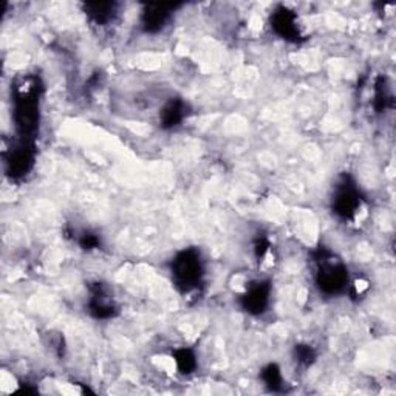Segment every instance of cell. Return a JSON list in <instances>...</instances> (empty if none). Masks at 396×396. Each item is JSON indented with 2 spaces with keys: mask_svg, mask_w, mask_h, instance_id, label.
<instances>
[{
  "mask_svg": "<svg viewBox=\"0 0 396 396\" xmlns=\"http://www.w3.org/2000/svg\"><path fill=\"white\" fill-rule=\"evenodd\" d=\"M14 121L20 134H33L39 122V95L36 85L20 87L14 99Z\"/></svg>",
  "mask_w": 396,
  "mask_h": 396,
  "instance_id": "1",
  "label": "cell"
},
{
  "mask_svg": "<svg viewBox=\"0 0 396 396\" xmlns=\"http://www.w3.org/2000/svg\"><path fill=\"white\" fill-rule=\"evenodd\" d=\"M172 276L177 285L184 286L186 290L198 285L203 276V262H201L200 253L193 248L178 253L172 262Z\"/></svg>",
  "mask_w": 396,
  "mask_h": 396,
  "instance_id": "2",
  "label": "cell"
},
{
  "mask_svg": "<svg viewBox=\"0 0 396 396\" xmlns=\"http://www.w3.org/2000/svg\"><path fill=\"white\" fill-rule=\"evenodd\" d=\"M317 286L325 294H338L348 285V269L340 262L324 259L316 277Z\"/></svg>",
  "mask_w": 396,
  "mask_h": 396,
  "instance_id": "3",
  "label": "cell"
},
{
  "mask_svg": "<svg viewBox=\"0 0 396 396\" xmlns=\"http://www.w3.org/2000/svg\"><path fill=\"white\" fill-rule=\"evenodd\" d=\"M361 207V198L353 186H340L335 198H333V209L343 219H353Z\"/></svg>",
  "mask_w": 396,
  "mask_h": 396,
  "instance_id": "4",
  "label": "cell"
},
{
  "mask_svg": "<svg viewBox=\"0 0 396 396\" xmlns=\"http://www.w3.org/2000/svg\"><path fill=\"white\" fill-rule=\"evenodd\" d=\"M271 286L268 282H255L246 290L242 298V305L248 313L262 314L269 304Z\"/></svg>",
  "mask_w": 396,
  "mask_h": 396,
  "instance_id": "5",
  "label": "cell"
},
{
  "mask_svg": "<svg viewBox=\"0 0 396 396\" xmlns=\"http://www.w3.org/2000/svg\"><path fill=\"white\" fill-rule=\"evenodd\" d=\"M271 27H273V30L279 36L286 39V41H298L300 37L296 14L286 10V8H282V10H279L273 14V18H271Z\"/></svg>",
  "mask_w": 396,
  "mask_h": 396,
  "instance_id": "6",
  "label": "cell"
},
{
  "mask_svg": "<svg viewBox=\"0 0 396 396\" xmlns=\"http://www.w3.org/2000/svg\"><path fill=\"white\" fill-rule=\"evenodd\" d=\"M33 160H34V153L30 147H27L25 144L15 147L14 151H11L10 160H8V166H10L11 175L14 177L27 175V172H30L31 166H33Z\"/></svg>",
  "mask_w": 396,
  "mask_h": 396,
  "instance_id": "7",
  "label": "cell"
},
{
  "mask_svg": "<svg viewBox=\"0 0 396 396\" xmlns=\"http://www.w3.org/2000/svg\"><path fill=\"white\" fill-rule=\"evenodd\" d=\"M169 6L166 5H149L143 13V27L147 33H157L169 19Z\"/></svg>",
  "mask_w": 396,
  "mask_h": 396,
  "instance_id": "8",
  "label": "cell"
},
{
  "mask_svg": "<svg viewBox=\"0 0 396 396\" xmlns=\"http://www.w3.org/2000/svg\"><path fill=\"white\" fill-rule=\"evenodd\" d=\"M186 116V106L181 99H170L161 110V126L170 129L181 124Z\"/></svg>",
  "mask_w": 396,
  "mask_h": 396,
  "instance_id": "9",
  "label": "cell"
},
{
  "mask_svg": "<svg viewBox=\"0 0 396 396\" xmlns=\"http://www.w3.org/2000/svg\"><path fill=\"white\" fill-rule=\"evenodd\" d=\"M174 361L177 369L183 375H191L197 369V356L189 348H178L174 353Z\"/></svg>",
  "mask_w": 396,
  "mask_h": 396,
  "instance_id": "10",
  "label": "cell"
},
{
  "mask_svg": "<svg viewBox=\"0 0 396 396\" xmlns=\"http://www.w3.org/2000/svg\"><path fill=\"white\" fill-rule=\"evenodd\" d=\"M87 14L98 23H104L113 19L115 4H89Z\"/></svg>",
  "mask_w": 396,
  "mask_h": 396,
  "instance_id": "11",
  "label": "cell"
},
{
  "mask_svg": "<svg viewBox=\"0 0 396 396\" xmlns=\"http://www.w3.org/2000/svg\"><path fill=\"white\" fill-rule=\"evenodd\" d=\"M262 378H263V383H265L271 390H279L283 383L282 371L276 366V364H269V366L263 369Z\"/></svg>",
  "mask_w": 396,
  "mask_h": 396,
  "instance_id": "12",
  "label": "cell"
},
{
  "mask_svg": "<svg viewBox=\"0 0 396 396\" xmlns=\"http://www.w3.org/2000/svg\"><path fill=\"white\" fill-rule=\"evenodd\" d=\"M294 353H296L298 361L300 364H307V366L316 359V352L313 350V347H309V345H298Z\"/></svg>",
  "mask_w": 396,
  "mask_h": 396,
  "instance_id": "13",
  "label": "cell"
}]
</instances>
